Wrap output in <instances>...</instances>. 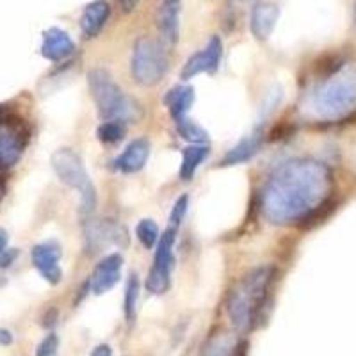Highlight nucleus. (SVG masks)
Masks as SVG:
<instances>
[{
  "instance_id": "30",
  "label": "nucleus",
  "mask_w": 356,
  "mask_h": 356,
  "mask_svg": "<svg viewBox=\"0 0 356 356\" xmlns=\"http://www.w3.org/2000/svg\"><path fill=\"white\" fill-rule=\"evenodd\" d=\"M111 355H113V349H111V346L107 344L97 346V348L91 351V356H111Z\"/></svg>"
},
{
  "instance_id": "27",
  "label": "nucleus",
  "mask_w": 356,
  "mask_h": 356,
  "mask_svg": "<svg viewBox=\"0 0 356 356\" xmlns=\"http://www.w3.org/2000/svg\"><path fill=\"white\" fill-rule=\"evenodd\" d=\"M18 257V250L15 248H6V250L0 251V269H8L15 264Z\"/></svg>"
},
{
  "instance_id": "8",
  "label": "nucleus",
  "mask_w": 356,
  "mask_h": 356,
  "mask_svg": "<svg viewBox=\"0 0 356 356\" xmlns=\"http://www.w3.org/2000/svg\"><path fill=\"white\" fill-rule=\"evenodd\" d=\"M27 145V132L24 125L15 120L0 118V168L15 166L24 155Z\"/></svg>"
},
{
  "instance_id": "16",
  "label": "nucleus",
  "mask_w": 356,
  "mask_h": 356,
  "mask_svg": "<svg viewBox=\"0 0 356 356\" xmlns=\"http://www.w3.org/2000/svg\"><path fill=\"white\" fill-rule=\"evenodd\" d=\"M111 17V6L106 0H95L91 4L86 6L84 13L81 17V31L88 40L98 36L104 25L107 24Z\"/></svg>"
},
{
  "instance_id": "4",
  "label": "nucleus",
  "mask_w": 356,
  "mask_h": 356,
  "mask_svg": "<svg viewBox=\"0 0 356 356\" xmlns=\"http://www.w3.org/2000/svg\"><path fill=\"white\" fill-rule=\"evenodd\" d=\"M88 86L98 114L106 122L130 123L141 116L138 102H134L106 70H91L88 73Z\"/></svg>"
},
{
  "instance_id": "31",
  "label": "nucleus",
  "mask_w": 356,
  "mask_h": 356,
  "mask_svg": "<svg viewBox=\"0 0 356 356\" xmlns=\"http://www.w3.org/2000/svg\"><path fill=\"white\" fill-rule=\"evenodd\" d=\"M13 344V333L9 330L0 328V346H11Z\"/></svg>"
},
{
  "instance_id": "3",
  "label": "nucleus",
  "mask_w": 356,
  "mask_h": 356,
  "mask_svg": "<svg viewBox=\"0 0 356 356\" xmlns=\"http://www.w3.org/2000/svg\"><path fill=\"white\" fill-rule=\"evenodd\" d=\"M273 273L275 269L269 266L257 267L248 273L237 284V287L232 291L227 310L235 328L248 330L255 323L260 310L264 308V303H266L269 287H271L273 276H275Z\"/></svg>"
},
{
  "instance_id": "6",
  "label": "nucleus",
  "mask_w": 356,
  "mask_h": 356,
  "mask_svg": "<svg viewBox=\"0 0 356 356\" xmlns=\"http://www.w3.org/2000/svg\"><path fill=\"white\" fill-rule=\"evenodd\" d=\"M132 77L141 86H155L168 72V57L161 43L148 36L139 38L132 50Z\"/></svg>"
},
{
  "instance_id": "7",
  "label": "nucleus",
  "mask_w": 356,
  "mask_h": 356,
  "mask_svg": "<svg viewBox=\"0 0 356 356\" xmlns=\"http://www.w3.org/2000/svg\"><path fill=\"white\" fill-rule=\"evenodd\" d=\"M175 228L166 230V234L161 235L155 250V260L152 266L148 278H146V289L152 294H164L170 289L171 271H173V246H175Z\"/></svg>"
},
{
  "instance_id": "10",
  "label": "nucleus",
  "mask_w": 356,
  "mask_h": 356,
  "mask_svg": "<svg viewBox=\"0 0 356 356\" xmlns=\"http://www.w3.org/2000/svg\"><path fill=\"white\" fill-rule=\"evenodd\" d=\"M86 239H88L89 248L98 251L111 244H116V246L127 244V232L111 219H95L86 225Z\"/></svg>"
},
{
  "instance_id": "19",
  "label": "nucleus",
  "mask_w": 356,
  "mask_h": 356,
  "mask_svg": "<svg viewBox=\"0 0 356 356\" xmlns=\"http://www.w3.org/2000/svg\"><path fill=\"white\" fill-rule=\"evenodd\" d=\"M260 150V136L253 134L250 138L243 139L239 145H235L225 157L221 159L219 166H235V164H243L250 161L253 155L259 154Z\"/></svg>"
},
{
  "instance_id": "13",
  "label": "nucleus",
  "mask_w": 356,
  "mask_h": 356,
  "mask_svg": "<svg viewBox=\"0 0 356 356\" xmlns=\"http://www.w3.org/2000/svg\"><path fill=\"white\" fill-rule=\"evenodd\" d=\"M75 50V43L70 38L68 33H65L59 27H50L43 33V43H41V56L49 61L57 63L72 56Z\"/></svg>"
},
{
  "instance_id": "33",
  "label": "nucleus",
  "mask_w": 356,
  "mask_h": 356,
  "mask_svg": "<svg viewBox=\"0 0 356 356\" xmlns=\"http://www.w3.org/2000/svg\"><path fill=\"white\" fill-rule=\"evenodd\" d=\"M4 191H6V186L4 182H2V178H0V202H2V198H4Z\"/></svg>"
},
{
  "instance_id": "11",
  "label": "nucleus",
  "mask_w": 356,
  "mask_h": 356,
  "mask_svg": "<svg viewBox=\"0 0 356 356\" xmlns=\"http://www.w3.org/2000/svg\"><path fill=\"white\" fill-rule=\"evenodd\" d=\"M221 56L222 43L218 36H214L205 44V49L189 57V61L186 63L182 70V79L189 81V79H195L200 73H214L219 68Z\"/></svg>"
},
{
  "instance_id": "20",
  "label": "nucleus",
  "mask_w": 356,
  "mask_h": 356,
  "mask_svg": "<svg viewBox=\"0 0 356 356\" xmlns=\"http://www.w3.org/2000/svg\"><path fill=\"white\" fill-rule=\"evenodd\" d=\"M207 155H209V148L205 145H193L186 148L182 154V164H180V170H178V177L182 180H191L195 177L200 164L205 161Z\"/></svg>"
},
{
  "instance_id": "35",
  "label": "nucleus",
  "mask_w": 356,
  "mask_h": 356,
  "mask_svg": "<svg viewBox=\"0 0 356 356\" xmlns=\"http://www.w3.org/2000/svg\"><path fill=\"white\" fill-rule=\"evenodd\" d=\"M168 2H180V0H168Z\"/></svg>"
},
{
  "instance_id": "2",
  "label": "nucleus",
  "mask_w": 356,
  "mask_h": 356,
  "mask_svg": "<svg viewBox=\"0 0 356 356\" xmlns=\"http://www.w3.org/2000/svg\"><path fill=\"white\" fill-rule=\"evenodd\" d=\"M305 111L317 122H340L356 113V61H342L305 98Z\"/></svg>"
},
{
  "instance_id": "22",
  "label": "nucleus",
  "mask_w": 356,
  "mask_h": 356,
  "mask_svg": "<svg viewBox=\"0 0 356 356\" xmlns=\"http://www.w3.org/2000/svg\"><path fill=\"white\" fill-rule=\"evenodd\" d=\"M136 235H138L139 243L146 250H152L154 246H157L159 239H161V232H159L157 222L154 219H143V221H139V225L136 227Z\"/></svg>"
},
{
  "instance_id": "1",
  "label": "nucleus",
  "mask_w": 356,
  "mask_h": 356,
  "mask_svg": "<svg viewBox=\"0 0 356 356\" xmlns=\"http://www.w3.org/2000/svg\"><path fill=\"white\" fill-rule=\"evenodd\" d=\"M333 193V173L324 162L292 159L269 177L262 212L273 225H291L316 214Z\"/></svg>"
},
{
  "instance_id": "23",
  "label": "nucleus",
  "mask_w": 356,
  "mask_h": 356,
  "mask_svg": "<svg viewBox=\"0 0 356 356\" xmlns=\"http://www.w3.org/2000/svg\"><path fill=\"white\" fill-rule=\"evenodd\" d=\"M138 301H139L138 276L130 275L129 282H127V289H125V300H123V310H125V317L129 319V323H132V321L136 319Z\"/></svg>"
},
{
  "instance_id": "9",
  "label": "nucleus",
  "mask_w": 356,
  "mask_h": 356,
  "mask_svg": "<svg viewBox=\"0 0 356 356\" xmlns=\"http://www.w3.org/2000/svg\"><path fill=\"white\" fill-rule=\"evenodd\" d=\"M31 260L36 267L38 273L43 276L50 285L61 284L63 269H61V246L56 241H44L36 244L31 251Z\"/></svg>"
},
{
  "instance_id": "24",
  "label": "nucleus",
  "mask_w": 356,
  "mask_h": 356,
  "mask_svg": "<svg viewBox=\"0 0 356 356\" xmlns=\"http://www.w3.org/2000/svg\"><path fill=\"white\" fill-rule=\"evenodd\" d=\"M98 139L106 145H116L125 136V127L120 122H104L97 130Z\"/></svg>"
},
{
  "instance_id": "26",
  "label": "nucleus",
  "mask_w": 356,
  "mask_h": 356,
  "mask_svg": "<svg viewBox=\"0 0 356 356\" xmlns=\"http://www.w3.org/2000/svg\"><path fill=\"white\" fill-rule=\"evenodd\" d=\"M187 207H189V198H187L186 195L180 196V198L175 202L173 211H171V216H170L171 228H175L177 225H180V222H182L184 216H186V212H187Z\"/></svg>"
},
{
  "instance_id": "34",
  "label": "nucleus",
  "mask_w": 356,
  "mask_h": 356,
  "mask_svg": "<svg viewBox=\"0 0 356 356\" xmlns=\"http://www.w3.org/2000/svg\"><path fill=\"white\" fill-rule=\"evenodd\" d=\"M232 2H237V4H243V2H246V0H232Z\"/></svg>"
},
{
  "instance_id": "15",
  "label": "nucleus",
  "mask_w": 356,
  "mask_h": 356,
  "mask_svg": "<svg viewBox=\"0 0 356 356\" xmlns=\"http://www.w3.org/2000/svg\"><path fill=\"white\" fill-rule=\"evenodd\" d=\"M150 157V143L146 139L139 138L134 139L129 146H127L123 154H120L114 161V168H116L120 173H138L145 168L146 161Z\"/></svg>"
},
{
  "instance_id": "14",
  "label": "nucleus",
  "mask_w": 356,
  "mask_h": 356,
  "mask_svg": "<svg viewBox=\"0 0 356 356\" xmlns=\"http://www.w3.org/2000/svg\"><path fill=\"white\" fill-rule=\"evenodd\" d=\"M280 17V8L273 2H257L251 9L250 29L259 41H266L271 36Z\"/></svg>"
},
{
  "instance_id": "36",
  "label": "nucleus",
  "mask_w": 356,
  "mask_h": 356,
  "mask_svg": "<svg viewBox=\"0 0 356 356\" xmlns=\"http://www.w3.org/2000/svg\"><path fill=\"white\" fill-rule=\"evenodd\" d=\"M355 24H356V8H355Z\"/></svg>"
},
{
  "instance_id": "28",
  "label": "nucleus",
  "mask_w": 356,
  "mask_h": 356,
  "mask_svg": "<svg viewBox=\"0 0 356 356\" xmlns=\"http://www.w3.org/2000/svg\"><path fill=\"white\" fill-rule=\"evenodd\" d=\"M230 349L232 348L227 342H218V344L211 346V348L207 349L205 356H232Z\"/></svg>"
},
{
  "instance_id": "17",
  "label": "nucleus",
  "mask_w": 356,
  "mask_h": 356,
  "mask_svg": "<svg viewBox=\"0 0 356 356\" xmlns=\"http://www.w3.org/2000/svg\"><path fill=\"white\" fill-rule=\"evenodd\" d=\"M178 18H180V2L164 0L159 9L157 27L159 33L168 43H177L178 40Z\"/></svg>"
},
{
  "instance_id": "5",
  "label": "nucleus",
  "mask_w": 356,
  "mask_h": 356,
  "mask_svg": "<svg viewBox=\"0 0 356 356\" xmlns=\"http://www.w3.org/2000/svg\"><path fill=\"white\" fill-rule=\"evenodd\" d=\"M52 168L61 182L75 189L81 195V209L84 214H91L97 205V191L89 178L84 162L72 148H61L52 155Z\"/></svg>"
},
{
  "instance_id": "21",
  "label": "nucleus",
  "mask_w": 356,
  "mask_h": 356,
  "mask_svg": "<svg viewBox=\"0 0 356 356\" xmlns=\"http://www.w3.org/2000/svg\"><path fill=\"white\" fill-rule=\"evenodd\" d=\"M175 123H177L178 136L186 139V141H189L191 145H205L209 141V136H207L205 130L200 125H196L195 122L187 120V118H182V120H178Z\"/></svg>"
},
{
  "instance_id": "12",
  "label": "nucleus",
  "mask_w": 356,
  "mask_h": 356,
  "mask_svg": "<svg viewBox=\"0 0 356 356\" xmlns=\"http://www.w3.org/2000/svg\"><path fill=\"white\" fill-rule=\"evenodd\" d=\"M123 259L120 255H107L95 266L91 275V292L97 296L109 292L120 282Z\"/></svg>"
},
{
  "instance_id": "18",
  "label": "nucleus",
  "mask_w": 356,
  "mask_h": 356,
  "mask_svg": "<svg viewBox=\"0 0 356 356\" xmlns=\"http://www.w3.org/2000/svg\"><path fill=\"white\" fill-rule=\"evenodd\" d=\"M193 102H195V89L191 86H177V88L170 89L164 97V106L170 109V114L175 122L186 118Z\"/></svg>"
},
{
  "instance_id": "32",
  "label": "nucleus",
  "mask_w": 356,
  "mask_h": 356,
  "mask_svg": "<svg viewBox=\"0 0 356 356\" xmlns=\"http://www.w3.org/2000/svg\"><path fill=\"white\" fill-rule=\"evenodd\" d=\"M8 243H9L8 232L2 230V228H0V251L6 250V248H8Z\"/></svg>"
},
{
  "instance_id": "25",
  "label": "nucleus",
  "mask_w": 356,
  "mask_h": 356,
  "mask_svg": "<svg viewBox=\"0 0 356 356\" xmlns=\"http://www.w3.org/2000/svg\"><path fill=\"white\" fill-rule=\"evenodd\" d=\"M59 353V337L56 333L44 337L36 348V356H57Z\"/></svg>"
},
{
  "instance_id": "29",
  "label": "nucleus",
  "mask_w": 356,
  "mask_h": 356,
  "mask_svg": "<svg viewBox=\"0 0 356 356\" xmlns=\"http://www.w3.org/2000/svg\"><path fill=\"white\" fill-rule=\"evenodd\" d=\"M139 2H141V0H118V4H120L123 13H132L134 9L138 8Z\"/></svg>"
}]
</instances>
